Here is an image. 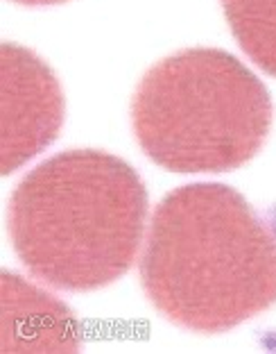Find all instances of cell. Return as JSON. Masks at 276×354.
<instances>
[{
	"label": "cell",
	"mask_w": 276,
	"mask_h": 354,
	"mask_svg": "<svg viewBox=\"0 0 276 354\" xmlns=\"http://www.w3.org/2000/svg\"><path fill=\"white\" fill-rule=\"evenodd\" d=\"M138 270L166 320L224 334L276 304V227L229 184H184L154 209Z\"/></svg>",
	"instance_id": "obj_1"
},
{
	"label": "cell",
	"mask_w": 276,
	"mask_h": 354,
	"mask_svg": "<svg viewBox=\"0 0 276 354\" xmlns=\"http://www.w3.org/2000/svg\"><path fill=\"white\" fill-rule=\"evenodd\" d=\"M148 189L132 166L104 150L46 159L10 198L16 257L57 291H97L125 277L148 232Z\"/></svg>",
	"instance_id": "obj_2"
},
{
	"label": "cell",
	"mask_w": 276,
	"mask_h": 354,
	"mask_svg": "<svg viewBox=\"0 0 276 354\" xmlns=\"http://www.w3.org/2000/svg\"><path fill=\"white\" fill-rule=\"evenodd\" d=\"M267 86L231 53L186 48L157 62L132 98V130L150 162L172 173H229L265 146Z\"/></svg>",
	"instance_id": "obj_3"
},
{
	"label": "cell",
	"mask_w": 276,
	"mask_h": 354,
	"mask_svg": "<svg viewBox=\"0 0 276 354\" xmlns=\"http://www.w3.org/2000/svg\"><path fill=\"white\" fill-rule=\"evenodd\" d=\"M66 118L52 68L26 46H0V168L16 173L52 146Z\"/></svg>",
	"instance_id": "obj_4"
},
{
	"label": "cell",
	"mask_w": 276,
	"mask_h": 354,
	"mask_svg": "<svg viewBox=\"0 0 276 354\" xmlns=\"http://www.w3.org/2000/svg\"><path fill=\"white\" fill-rule=\"evenodd\" d=\"M3 352H77L82 348L75 313L59 297L3 272Z\"/></svg>",
	"instance_id": "obj_5"
},
{
	"label": "cell",
	"mask_w": 276,
	"mask_h": 354,
	"mask_svg": "<svg viewBox=\"0 0 276 354\" xmlns=\"http://www.w3.org/2000/svg\"><path fill=\"white\" fill-rule=\"evenodd\" d=\"M240 50L276 77V0H220Z\"/></svg>",
	"instance_id": "obj_6"
},
{
	"label": "cell",
	"mask_w": 276,
	"mask_h": 354,
	"mask_svg": "<svg viewBox=\"0 0 276 354\" xmlns=\"http://www.w3.org/2000/svg\"><path fill=\"white\" fill-rule=\"evenodd\" d=\"M12 3L21 7H55V5L68 3V0H12Z\"/></svg>",
	"instance_id": "obj_7"
}]
</instances>
